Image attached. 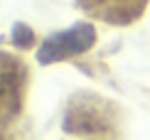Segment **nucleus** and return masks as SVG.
<instances>
[{
	"label": "nucleus",
	"instance_id": "obj_3",
	"mask_svg": "<svg viewBox=\"0 0 150 140\" xmlns=\"http://www.w3.org/2000/svg\"><path fill=\"white\" fill-rule=\"evenodd\" d=\"M145 0H84V8L96 17L113 22V25H126L135 15H140Z\"/></svg>",
	"mask_w": 150,
	"mask_h": 140
},
{
	"label": "nucleus",
	"instance_id": "obj_1",
	"mask_svg": "<svg viewBox=\"0 0 150 140\" xmlns=\"http://www.w3.org/2000/svg\"><path fill=\"white\" fill-rule=\"evenodd\" d=\"M25 88H27L25 64L15 57L0 52V135L20 116Z\"/></svg>",
	"mask_w": 150,
	"mask_h": 140
},
{
	"label": "nucleus",
	"instance_id": "obj_2",
	"mask_svg": "<svg viewBox=\"0 0 150 140\" xmlns=\"http://www.w3.org/2000/svg\"><path fill=\"white\" fill-rule=\"evenodd\" d=\"M91 42H93L91 25H76V27H71L69 32L47 40V44L42 47V52H40V59L45 62V64L67 59V57H74V54L84 52V49H89Z\"/></svg>",
	"mask_w": 150,
	"mask_h": 140
}]
</instances>
